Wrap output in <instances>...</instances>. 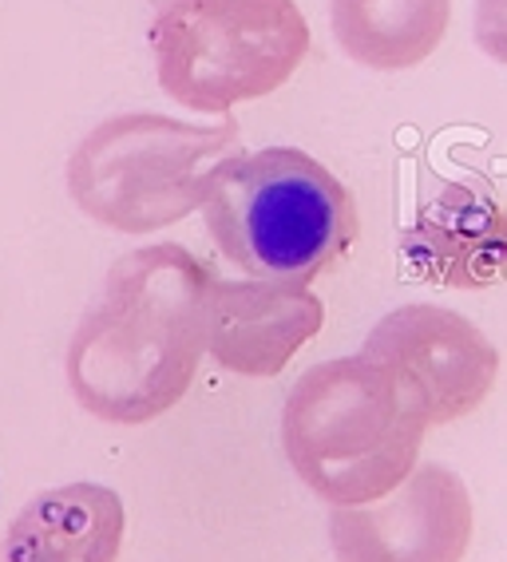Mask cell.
I'll list each match as a JSON object with an SVG mask.
<instances>
[{
	"label": "cell",
	"mask_w": 507,
	"mask_h": 562,
	"mask_svg": "<svg viewBox=\"0 0 507 562\" xmlns=\"http://www.w3.org/2000/svg\"><path fill=\"white\" fill-rule=\"evenodd\" d=\"M211 266L179 241L123 254L68 345V389L108 424L159 420L183 401L206 352Z\"/></svg>",
	"instance_id": "obj_1"
},
{
	"label": "cell",
	"mask_w": 507,
	"mask_h": 562,
	"mask_svg": "<svg viewBox=\"0 0 507 562\" xmlns=\"http://www.w3.org/2000/svg\"><path fill=\"white\" fill-rule=\"evenodd\" d=\"M203 218L214 246L243 273L309 285L357 241L353 194L297 147L230 155L211 175Z\"/></svg>",
	"instance_id": "obj_2"
},
{
	"label": "cell",
	"mask_w": 507,
	"mask_h": 562,
	"mask_svg": "<svg viewBox=\"0 0 507 562\" xmlns=\"http://www.w3.org/2000/svg\"><path fill=\"white\" fill-rule=\"evenodd\" d=\"M420 440L425 420L365 357L314 364L285 396V460L329 507H361L401 487L420 460Z\"/></svg>",
	"instance_id": "obj_3"
},
{
	"label": "cell",
	"mask_w": 507,
	"mask_h": 562,
	"mask_svg": "<svg viewBox=\"0 0 507 562\" xmlns=\"http://www.w3.org/2000/svg\"><path fill=\"white\" fill-rule=\"evenodd\" d=\"M238 155L234 123L115 115L80 139L68 159V194L108 231L151 234L199 211L218 162Z\"/></svg>",
	"instance_id": "obj_4"
},
{
	"label": "cell",
	"mask_w": 507,
	"mask_h": 562,
	"mask_svg": "<svg viewBox=\"0 0 507 562\" xmlns=\"http://www.w3.org/2000/svg\"><path fill=\"white\" fill-rule=\"evenodd\" d=\"M305 52L309 24L294 0H167L151 24L159 88L199 115L274 95Z\"/></svg>",
	"instance_id": "obj_5"
},
{
	"label": "cell",
	"mask_w": 507,
	"mask_h": 562,
	"mask_svg": "<svg viewBox=\"0 0 507 562\" xmlns=\"http://www.w3.org/2000/svg\"><path fill=\"white\" fill-rule=\"evenodd\" d=\"M361 357L388 372L425 428L476 412L499 376L496 345L467 317L428 302L385 313L369 329Z\"/></svg>",
	"instance_id": "obj_6"
},
{
	"label": "cell",
	"mask_w": 507,
	"mask_h": 562,
	"mask_svg": "<svg viewBox=\"0 0 507 562\" xmlns=\"http://www.w3.org/2000/svg\"><path fill=\"white\" fill-rule=\"evenodd\" d=\"M472 531V495L444 463H420L381 499L329 515L337 562H464Z\"/></svg>",
	"instance_id": "obj_7"
},
{
	"label": "cell",
	"mask_w": 507,
	"mask_h": 562,
	"mask_svg": "<svg viewBox=\"0 0 507 562\" xmlns=\"http://www.w3.org/2000/svg\"><path fill=\"white\" fill-rule=\"evenodd\" d=\"M325 305L309 285L290 281H211L206 293V352L223 369L270 381L314 341Z\"/></svg>",
	"instance_id": "obj_8"
},
{
	"label": "cell",
	"mask_w": 507,
	"mask_h": 562,
	"mask_svg": "<svg viewBox=\"0 0 507 562\" xmlns=\"http://www.w3.org/2000/svg\"><path fill=\"white\" fill-rule=\"evenodd\" d=\"M408 270L444 290L507 281V202L484 182H448L401 238Z\"/></svg>",
	"instance_id": "obj_9"
},
{
	"label": "cell",
	"mask_w": 507,
	"mask_h": 562,
	"mask_svg": "<svg viewBox=\"0 0 507 562\" xmlns=\"http://www.w3.org/2000/svg\"><path fill=\"white\" fill-rule=\"evenodd\" d=\"M127 512L103 483L41 492L9 522L0 562H120Z\"/></svg>",
	"instance_id": "obj_10"
},
{
	"label": "cell",
	"mask_w": 507,
	"mask_h": 562,
	"mask_svg": "<svg viewBox=\"0 0 507 562\" xmlns=\"http://www.w3.org/2000/svg\"><path fill=\"white\" fill-rule=\"evenodd\" d=\"M329 21L349 60L373 71H405L440 48L452 0H329Z\"/></svg>",
	"instance_id": "obj_11"
},
{
	"label": "cell",
	"mask_w": 507,
	"mask_h": 562,
	"mask_svg": "<svg viewBox=\"0 0 507 562\" xmlns=\"http://www.w3.org/2000/svg\"><path fill=\"white\" fill-rule=\"evenodd\" d=\"M472 36H476V48L487 60L507 64V0H476Z\"/></svg>",
	"instance_id": "obj_12"
}]
</instances>
